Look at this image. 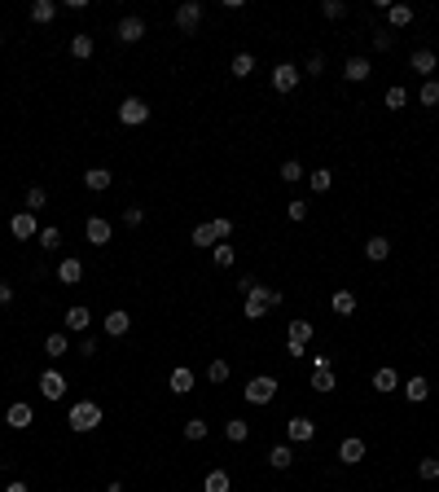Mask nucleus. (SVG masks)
<instances>
[{"mask_svg": "<svg viewBox=\"0 0 439 492\" xmlns=\"http://www.w3.org/2000/svg\"><path fill=\"white\" fill-rule=\"evenodd\" d=\"M272 308H281V291H277V286H268V282H255L251 295L242 299V317H251V321L268 317Z\"/></svg>", "mask_w": 439, "mask_h": 492, "instance_id": "nucleus-1", "label": "nucleus"}, {"mask_svg": "<svg viewBox=\"0 0 439 492\" xmlns=\"http://www.w3.org/2000/svg\"><path fill=\"white\" fill-rule=\"evenodd\" d=\"M66 426L75 431V435H88V431H97V426H101V404H97V400H79V404H70Z\"/></svg>", "mask_w": 439, "mask_h": 492, "instance_id": "nucleus-2", "label": "nucleus"}, {"mask_svg": "<svg viewBox=\"0 0 439 492\" xmlns=\"http://www.w3.org/2000/svg\"><path fill=\"white\" fill-rule=\"evenodd\" d=\"M246 404H272V400H277V378H272V374H255L251 382H246Z\"/></svg>", "mask_w": 439, "mask_h": 492, "instance_id": "nucleus-3", "label": "nucleus"}, {"mask_svg": "<svg viewBox=\"0 0 439 492\" xmlns=\"http://www.w3.org/2000/svg\"><path fill=\"white\" fill-rule=\"evenodd\" d=\"M119 124H127V128L150 124V101L145 97H123L119 101Z\"/></svg>", "mask_w": 439, "mask_h": 492, "instance_id": "nucleus-4", "label": "nucleus"}, {"mask_svg": "<svg viewBox=\"0 0 439 492\" xmlns=\"http://www.w3.org/2000/svg\"><path fill=\"white\" fill-rule=\"evenodd\" d=\"M299 79H303V70L294 62H277V66H272V88H277V92H294Z\"/></svg>", "mask_w": 439, "mask_h": 492, "instance_id": "nucleus-5", "label": "nucleus"}, {"mask_svg": "<svg viewBox=\"0 0 439 492\" xmlns=\"http://www.w3.org/2000/svg\"><path fill=\"white\" fill-rule=\"evenodd\" d=\"M9 233H14L18 242H31V237H40V220H35L31 211H14V220H9Z\"/></svg>", "mask_w": 439, "mask_h": 492, "instance_id": "nucleus-6", "label": "nucleus"}, {"mask_svg": "<svg viewBox=\"0 0 439 492\" xmlns=\"http://www.w3.org/2000/svg\"><path fill=\"white\" fill-rule=\"evenodd\" d=\"M176 27H181L185 35H194L198 27H203V5H198V0H185V5L176 9Z\"/></svg>", "mask_w": 439, "mask_h": 492, "instance_id": "nucleus-7", "label": "nucleus"}, {"mask_svg": "<svg viewBox=\"0 0 439 492\" xmlns=\"http://www.w3.org/2000/svg\"><path fill=\"white\" fill-rule=\"evenodd\" d=\"M114 35H119V40H123V44H136L141 35H145V18H141V14H127V18H119Z\"/></svg>", "mask_w": 439, "mask_h": 492, "instance_id": "nucleus-8", "label": "nucleus"}, {"mask_svg": "<svg viewBox=\"0 0 439 492\" xmlns=\"http://www.w3.org/2000/svg\"><path fill=\"white\" fill-rule=\"evenodd\" d=\"M84 237H88L92 246H105V242H110V237H114V224L105 220V215H92V220L84 224Z\"/></svg>", "mask_w": 439, "mask_h": 492, "instance_id": "nucleus-9", "label": "nucleus"}, {"mask_svg": "<svg viewBox=\"0 0 439 492\" xmlns=\"http://www.w3.org/2000/svg\"><path fill=\"white\" fill-rule=\"evenodd\" d=\"M286 435H290V444H312L316 440V422H312V417H290Z\"/></svg>", "mask_w": 439, "mask_h": 492, "instance_id": "nucleus-10", "label": "nucleus"}, {"mask_svg": "<svg viewBox=\"0 0 439 492\" xmlns=\"http://www.w3.org/2000/svg\"><path fill=\"white\" fill-rule=\"evenodd\" d=\"M5 422H9V431H27V426L35 422L31 404H27V400H14V404H9V413H5Z\"/></svg>", "mask_w": 439, "mask_h": 492, "instance_id": "nucleus-11", "label": "nucleus"}, {"mask_svg": "<svg viewBox=\"0 0 439 492\" xmlns=\"http://www.w3.org/2000/svg\"><path fill=\"white\" fill-rule=\"evenodd\" d=\"M101 326H105V334H110V339H123V334L132 330V317H127L123 308H110V312H105V321H101Z\"/></svg>", "mask_w": 439, "mask_h": 492, "instance_id": "nucleus-12", "label": "nucleus"}, {"mask_svg": "<svg viewBox=\"0 0 439 492\" xmlns=\"http://www.w3.org/2000/svg\"><path fill=\"white\" fill-rule=\"evenodd\" d=\"M409 66L418 70L422 79H435V70H439V57H435L431 49H413V57H409Z\"/></svg>", "mask_w": 439, "mask_h": 492, "instance_id": "nucleus-13", "label": "nucleus"}, {"mask_svg": "<svg viewBox=\"0 0 439 492\" xmlns=\"http://www.w3.org/2000/svg\"><path fill=\"white\" fill-rule=\"evenodd\" d=\"M40 391H44V400H62V395H66V378L57 374V369H44V374H40Z\"/></svg>", "mask_w": 439, "mask_h": 492, "instance_id": "nucleus-14", "label": "nucleus"}, {"mask_svg": "<svg viewBox=\"0 0 439 492\" xmlns=\"http://www.w3.org/2000/svg\"><path fill=\"white\" fill-rule=\"evenodd\" d=\"M365 453H369V449H365V440H360V435H347V440L338 444V462H347V466L365 462Z\"/></svg>", "mask_w": 439, "mask_h": 492, "instance_id": "nucleus-15", "label": "nucleus"}, {"mask_svg": "<svg viewBox=\"0 0 439 492\" xmlns=\"http://www.w3.org/2000/svg\"><path fill=\"white\" fill-rule=\"evenodd\" d=\"M369 75H374L369 57H347V66H343V79H347V83H365Z\"/></svg>", "mask_w": 439, "mask_h": 492, "instance_id": "nucleus-16", "label": "nucleus"}, {"mask_svg": "<svg viewBox=\"0 0 439 492\" xmlns=\"http://www.w3.org/2000/svg\"><path fill=\"white\" fill-rule=\"evenodd\" d=\"M84 185L92 189V194H105V189L114 185V172H110V167H88V172H84Z\"/></svg>", "mask_w": 439, "mask_h": 492, "instance_id": "nucleus-17", "label": "nucleus"}, {"mask_svg": "<svg viewBox=\"0 0 439 492\" xmlns=\"http://www.w3.org/2000/svg\"><path fill=\"white\" fill-rule=\"evenodd\" d=\"M62 321H66V330H70V334H84V330L92 326V312H88L84 304H75V308H66V317H62Z\"/></svg>", "mask_w": 439, "mask_h": 492, "instance_id": "nucleus-18", "label": "nucleus"}, {"mask_svg": "<svg viewBox=\"0 0 439 492\" xmlns=\"http://www.w3.org/2000/svg\"><path fill=\"white\" fill-rule=\"evenodd\" d=\"M413 22V5H387V31H405Z\"/></svg>", "mask_w": 439, "mask_h": 492, "instance_id": "nucleus-19", "label": "nucleus"}, {"mask_svg": "<svg viewBox=\"0 0 439 492\" xmlns=\"http://www.w3.org/2000/svg\"><path fill=\"white\" fill-rule=\"evenodd\" d=\"M290 462H294V444H272V449H268V466H272V471H290Z\"/></svg>", "mask_w": 439, "mask_h": 492, "instance_id": "nucleus-20", "label": "nucleus"}, {"mask_svg": "<svg viewBox=\"0 0 439 492\" xmlns=\"http://www.w3.org/2000/svg\"><path fill=\"white\" fill-rule=\"evenodd\" d=\"M405 395L413 404H422V400H431V378H422V374H413L409 382H405Z\"/></svg>", "mask_w": 439, "mask_h": 492, "instance_id": "nucleus-21", "label": "nucleus"}, {"mask_svg": "<svg viewBox=\"0 0 439 492\" xmlns=\"http://www.w3.org/2000/svg\"><path fill=\"white\" fill-rule=\"evenodd\" d=\"M79 277H84V264H79L75 255H70V259H62V264H57V282H62V286H75Z\"/></svg>", "mask_w": 439, "mask_h": 492, "instance_id": "nucleus-22", "label": "nucleus"}, {"mask_svg": "<svg viewBox=\"0 0 439 492\" xmlns=\"http://www.w3.org/2000/svg\"><path fill=\"white\" fill-rule=\"evenodd\" d=\"M396 387H405V382H400V374H396V369H391V365H382V369H378V374H374V391H396Z\"/></svg>", "mask_w": 439, "mask_h": 492, "instance_id": "nucleus-23", "label": "nucleus"}, {"mask_svg": "<svg viewBox=\"0 0 439 492\" xmlns=\"http://www.w3.org/2000/svg\"><path fill=\"white\" fill-rule=\"evenodd\" d=\"M92 53H97V44H92V35H70V57H75V62H88Z\"/></svg>", "mask_w": 439, "mask_h": 492, "instance_id": "nucleus-24", "label": "nucleus"}, {"mask_svg": "<svg viewBox=\"0 0 439 492\" xmlns=\"http://www.w3.org/2000/svg\"><path fill=\"white\" fill-rule=\"evenodd\" d=\"M365 255H369L374 264H382V259L391 255V237H382V233H374L369 242H365Z\"/></svg>", "mask_w": 439, "mask_h": 492, "instance_id": "nucleus-25", "label": "nucleus"}, {"mask_svg": "<svg viewBox=\"0 0 439 492\" xmlns=\"http://www.w3.org/2000/svg\"><path fill=\"white\" fill-rule=\"evenodd\" d=\"M167 387L176 391V395H189L194 391V374H189V369L181 365V369H172V378H167Z\"/></svg>", "mask_w": 439, "mask_h": 492, "instance_id": "nucleus-26", "label": "nucleus"}, {"mask_svg": "<svg viewBox=\"0 0 439 492\" xmlns=\"http://www.w3.org/2000/svg\"><path fill=\"white\" fill-rule=\"evenodd\" d=\"M307 185H312V194H329L334 172H329V167H316V172H307Z\"/></svg>", "mask_w": 439, "mask_h": 492, "instance_id": "nucleus-27", "label": "nucleus"}, {"mask_svg": "<svg viewBox=\"0 0 439 492\" xmlns=\"http://www.w3.org/2000/svg\"><path fill=\"white\" fill-rule=\"evenodd\" d=\"M53 18H57V5H53V0H35V5H31V22H40V27H49Z\"/></svg>", "mask_w": 439, "mask_h": 492, "instance_id": "nucleus-28", "label": "nucleus"}, {"mask_svg": "<svg viewBox=\"0 0 439 492\" xmlns=\"http://www.w3.org/2000/svg\"><path fill=\"white\" fill-rule=\"evenodd\" d=\"M229 488H233L229 471H207V479H203V492H229Z\"/></svg>", "mask_w": 439, "mask_h": 492, "instance_id": "nucleus-29", "label": "nucleus"}, {"mask_svg": "<svg viewBox=\"0 0 439 492\" xmlns=\"http://www.w3.org/2000/svg\"><path fill=\"white\" fill-rule=\"evenodd\" d=\"M251 70H255V53H237L233 62H229V75H233V79H246Z\"/></svg>", "mask_w": 439, "mask_h": 492, "instance_id": "nucleus-30", "label": "nucleus"}, {"mask_svg": "<svg viewBox=\"0 0 439 492\" xmlns=\"http://www.w3.org/2000/svg\"><path fill=\"white\" fill-rule=\"evenodd\" d=\"M338 387V378H334V369H312V391H321V395H329Z\"/></svg>", "mask_w": 439, "mask_h": 492, "instance_id": "nucleus-31", "label": "nucleus"}, {"mask_svg": "<svg viewBox=\"0 0 439 492\" xmlns=\"http://www.w3.org/2000/svg\"><path fill=\"white\" fill-rule=\"evenodd\" d=\"M307 339H312V321L294 317V321H290V339H286V343H299V347H307Z\"/></svg>", "mask_w": 439, "mask_h": 492, "instance_id": "nucleus-32", "label": "nucleus"}, {"mask_svg": "<svg viewBox=\"0 0 439 492\" xmlns=\"http://www.w3.org/2000/svg\"><path fill=\"white\" fill-rule=\"evenodd\" d=\"M211 259H216V268H233V264H237V250H233L229 242H216V246H211Z\"/></svg>", "mask_w": 439, "mask_h": 492, "instance_id": "nucleus-33", "label": "nucleus"}, {"mask_svg": "<svg viewBox=\"0 0 439 492\" xmlns=\"http://www.w3.org/2000/svg\"><path fill=\"white\" fill-rule=\"evenodd\" d=\"M329 308H334L338 317H351V312H356V295H351V291H334V299H329Z\"/></svg>", "mask_w": 439, "mask_h": 492, "instance_id": "nucleus-34", "label": "nucleus"}, {"mask_svg": "<svg viewBox=\"0 0 439 492\" xmlns=\"http://www.w3.org/2000/svg\"><path fill=\"white\" fill-rule=\"evenodd\" d=\"M70 352V343H66V334H49L44 339V356H53V361H62V356Z\"/></svg>", "mask_w": 439, "mask_h": 492, "instance_id": "nucleus-35", "label": "nucleus"}, {"mask_svg": "<svg viewBox=\"0 0 439 492\" xmlns=\"http://www.w3.org/2000/svg\"><path fill=\"white\" fill-rule=\"evenodd\" d=\"M189 242H194V246H207V250H211V246L220 242V237H216V229H211V220H207V224H198V229L189 233Z\"/></svg>", "mask_w": 439, "mask_h": 492, "instance_id": "nucleus-36", "label": "nucleus"}, {"mask_svg": "<svg viewBox=\"0 0 439 492\" xmlns=\"http://www.w3.org/2000/svg\"><path fill=\"white\" fill-rule=\"evenodd\" d=\"M224 435H229L233 444H242L246 435H251V422H242V417H229V422H224Z\"/></svg>", "mask_w": 439, "mask_h": 492, "instance_id": "nucleus-37", "label": "nucleus"}, {"mask_svg": "<svg viewBox=\"0 0 439 492\" xmlns=\"http://www.w3.org/2000/svg\"><path fill=\"white\" fill-rule=\"evenodd\" d=\"M281 181H286V185H299V181H307L303 163H294V159H286V163H281Z\"/></svg>", "mask_w": 439, "mask_h": 492, "instance_id": "nucleus-38", "label": "nucleus"}, {"mask_svg": "<svg viewBox=\"0 0 439 492\" xmlns=\"http://www.w3.org/2000/svg\"><path fill=\"white\" fill-rule=\"evenodd\" d=\"M418 101H422V106H439V79H422Z\"/></svg>", "mask_w": 439, "mask_h": 492, "instance_id": "nucleus-39", "label": "nucleus"}, {"mask_svg": "<svg viewBox=\"0 0 439 492\" xmlns=\"http://www.w3.org/2000/svg\"><path fill=\"white\" fill-rule=\"evenodd\" d=\"M374 49H378V53H391V49H396V31L374 27Z\"/></svg>", "mask_w": 439, "mask_h": 492, "instance_id": "nucleus-40", "label": "nucleus"}, {"mask_svg": "<svg viewBox=\"0 0 439 492\" xmlns=\"http://www.w3.org/2000/svg\"><path fill=\"white\" fill-rule=\"evenodd\" d=\"M185 440L189 444H203L207 440V422H203V417H189V422H185Z\"/></svg>", "mask_w": 439, "mask_h": 492, "instance_id": "nucleus-41", "label": "nucleus"}, {"mask_svg": "<svg viewBox=\"0 0 439 492\" xmlns=\"http://www.w3.org/2000/svg\"><path fill=\"white\" fill-rule=\"evenodd\" d=\"M40 246L57 250V246H62V229H57V224H44V229H40Z\"/></svg>", "mask_w": 439, "mask_h": 492, "instance_id": "nucleus-42", "label": "nucleus"}, {"mask_svg": "<svg viewBox=\"0 0 439 492\" xmlns=\"http://www.w3.org/2000/svg\"><path fill=\"white\" fill-rule=\"evenodd\" d=\"M387 106H391V110H400V106H405L409 101V88H405V83H391V88H387V97H382Z\"/></svg>", "mask_w": 439, "mask_h": 492, "instance_id": "nucleus-43", "label": "nucleus"}, {"mask_svg": "<svg viewBox=\"0 0 439 492\" xmlns=\"http://www.w3.org/2000/svg\"><path fill=\"white\" fill-rule=\"evenodd\" d=\"M321 18H325V22L347 18V5H343V0H325V5H321Z\"/></svg>", "mask_w": 439, "mask_h": 492, "instance_id": "nucleus-44", "label": "nucleus"}, {"mask_svg": "<svg viewBox=\"0 0 439 492\" xmlns=\"http://www.w3.org/2000/svg\"><path fill=\"white\" fill-rule=\"evenodd\" d=\"M44 202H49V194H44V185H31V189H27V211L35 215V211L44 207Z\"/></svg>", "mask_w": 439, "mask_h": 492, "instance_id": "nucleus-45", "label": "nucleus"}, {"mask_svg": "<svg viewBox=\"0 0 439 492\" xmlns=\"http://www.w3.org/2000/svg\"><path fill=\"white\" fill-rule=\"evenodd\" d=\"M418 475L426 479V484H435V479H439V457H422L418 462Z\"/></svg>", "mask_w": 439, "mask_h": 492, "instance_id": "nucleus-46", "label": "nucleus"}, {"mask_svg": "<svg viewBox=\"0 0 439 492\" xmlns=\"http://www.w3.org/2000/svg\"><path fill=\"white\" fill-rule=\"evenodd\" d=\"M207 378L216 382V387H220V382H229V361H211L207 365Z\"/></svg>", "mask_w": 439, "mask_h": 492, "instance_id": "nucleus-47", "label": "nucleus"}, {"mask_svg": "<svg viewBox=\"0 0 439 492\" xmlns=\"http://www.w3.org/2000/svg\"><path fill=\"white\" fill-rule=\"evenodd\" d=\"M123 224H127V229H141V224H145V207H136V202H132V207L123 211Z\"/></svg>", "mask_w": 439, "mask_h": 492, "instance_id": "nucleus-48", "label": "nucleus"}, {"mask_svg": "<svg viewBox=\"0 0 439 492\" xmlns=\"http://www.w3.org/2000/svg\"><path fill=\"white\" fill-rule=\"evenodd\" d=\"M211 229H216L220 242H229V237H233V220H229V215H220V220H211Z\"/></svg>", "mask_w": 439, "mask_h": 492, "instance_id": "nucleus-49", "label": "nucleus"}, {"mask_svg": "<svg viewBox=\"0 0 439 492\" xmlns=\"http://www.w3.org/2000/svg\"><path fill=\"white\" fill-rule=\"evenodd\" d=\"M303 75H325V53H312V57H307Z\"/></svg>", "mask_w": 439, "mask_h": 492, "instance_id": "nucleus-50", "label": "nucleus"}, {"mask_svg": "<svg viewBox=\"0 0 439 492\" xmlns=\"http://www.w3.org/2000/svg\"><path fill=\"white\" fill-rule=\"evenodd\" d=\"M286 215H290L294 224H299V220H307V202H290V207H286Z\"/></svg>", "mask_w": 439, "mask_h": 492, "instance_id": "nucleus-51", "label": "nucleus"}, {"mask_svg": "<svg viewBox=\"0 0 439 492\" xmlns=\"http://www.w3.org/2000/svg\"><path fill=\"white\" fill-rule=\"evenodd\" d=\"M79 356H97V339H88V334H84V339H79Z\"/></svg>", "mask_w": 439, "mask_h": 492, "instance_id": "nucleus-52", "label": "nucleus"}, {"mask_svg": "<svg viewBox=\"0 0 439 492\" xmlns=\"http://www.w3.org/2000/svg\"><path fill=\"white\" fill-rule=\"evenodd\" d=\"M5 304H14V286L0 282V308H5Z\"/></svg>", "mask_w": 439, "mask_h": 492, "instance_id": "nucleus-53", "label": "nucleus"}, {"mask_svg": "<svg viewBox=\"0 0 439 492\" xmlns=\"http://www.w3.org/2000/svg\"><path fill=\"white\" fill-rule=\"evenodd\" d=\"M5 492H31V484H22V479H9Z\"/></svg>", "mask_w": 439, "mask_h": 492, "instance_id": "nucleus-54", "label": "nucleus"}, {"mask_svg": "<svg viewBox=\"0 0 439 492\" xmlns=\"http://www.w3.org/2000/svg\"><path fill=\"white\" fill-rule=\"evenodd\" d=\"M0 49H5V35H0Z\"/></svg>", "mask_w": 439, "mask_h": 492, "instance_id": "nucleus-55", "label": "nucleus"}, {"mask_svg": "<svg viewBox=\"0 0 439 492\" xmlns=\"http://www.w3.org/2000/svg\"><path fill=\"white\" fill-rule=\"evenodd\" d=\"M435 457H439V449H435Z\"/></svg>", "mask_w": 439, "mask_h": 492, "instance_id": "nucleus-56", "label": "nucleus"}]
</instances>
